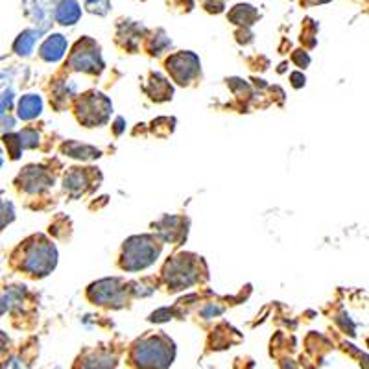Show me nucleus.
Returning a JSON list of instances; mask_svg holds the SVG:
<instances>
[{
	"mask_svg": "<svg viewBox=\"0 0 369 369\" xmlns=\"http://www.w3.org/2000/svg\"><path fill=\"white\" fill-rule=\"evenodd\" d=\"M118 366V351L113 347H94L87 349L78 357L72 369H116Z\"/></svg>",
	"mask_w": 369,
	"mask_h": 369,
	"instance_id": "obj_7",
	"label": "nucleus"
},
{
	"mask_svg": "<svg viewBox=\"0 0 369 369\" xmlns=\"http://www.w3.org/2000/svg\"><path fill=\"white\" fill-rule=\"evenodd\" d=\"M65 151H69L70 157H78V159H91V157H98V150H94L91 146H80L78 143L65 146Z\"/></svg>",
	"mask_w": 369,
	"mask_h": 369,
	"instance_id": "obj_15",
	"label": "nucleus"
},
{
	"mask_svg": "<svg viewBox=\"0 0 369 369\" xmlns=\"http://www.w3.org/2000/svg\"><path fill=\"white\" fill-rule=\"evenodd\" d=\"M292 81H294V87H301L303 83H305V76H301V74H292Z\"/></svg>",
	"mask_w": 369,
	"mask_h": 369,
	"instance_id": "obj_20",
	"label": "nucleus"
},
{
	"mask_svg": "<svg viewBox=\"0 0 369 369\" xmlns=\"http://www.w3.org/2000/svg\"><path fill=\"white\" fill-rule=\"evenodd\" d=\"M220 312H222V308H218V306L211 305V306H209V308H205V310H203L202 314L205 317H213V316H216V314H220Z\"/></svg>",
	"mask_w": 369,
	"mask_h": 369,
	"instance_id": "obj_18",
	"label": "nucleus"
},
{
	"mask_svg": "<svg viewBox=\"0 0 369 369\" xmlns=\"http://www.w3.org/2000/svg\"><path fill=\"white\" fill-rule=\"evenodd\" d=\"M167 69L173 76V80L181 83V85H184V83H189V80H192L200 72V61H198L194 54L181 52L168 59Z\"/></svg>",
	"mask_w": 369,
	"mask_h": 369,
	"instance_id": "obj_9",
	"label": "nucleus"
},
{
	"mask_svg": "<svg viewBox=\"0 0 369 369\" xmlns=\"http://www.w3.org/2000/svg\"><path fill=\"white\" fill-rule=\"evenodd\" d=\"M159 251L161 246L151 237H133L124 244L120 266L127 271L145 270L156 262Z\"/></svg>",
	"mask_w": 369,
	"mask_h": 369,
	"instance_id": "obj_2",
	"label": "nucleus"
},
{
	"mask_svg": "<svg viewBox=\"0 0 369 369\" xmlns=\"http://www.w3.org/2000/svg\"><path fill=\"white\" fill-rule=\"evenodd\" d=\"M0 165H2V157H0Z\"/></svg>",
	"mask_w": 369,
	"mask_h": 369,
	"instance_id": "obj_21",
	"label": "nucleus"
},
{
	"mask_svg": "<svg viewBox=\"0 0 369 369\" xmlns=\"http://www.w3.org/2000/svg\"><path fill=\"white\" fill-rule=\"evenodd\" d=\"M176 357L173 341L167 335H145L131 344L127 363L133 369H168Z\"/></svg>",
	"mask_w": 369,
	"mask_h": 369,
	"instance_id": "obj_1",
	"label": "nucleus"
},
{
	"mask_svg": "<svg viewBox=\"0 0 369 369\" xmlns=\"http://www.w3.org/2000/svg\"><path fill=\"white\" fill-rule=\"evenodd\" d=\"M37 39H39V32H35V30H26V32H23V34L19 35L13 48H15V52H17L19 56H24V58H26V56H30L32 50H34V45Z\"/></svg>",
	"mask_w": 369,
	"mask_h": 369,
	"instance_id": "obj_13",
	"label": "nucleus"
},
{
	"mask_svg": "<svg viewBox=\"0 0 369 369\" xmlns=\"http://www.w3.org/2000/svg\"><path fill=\"white\" fill-rule=\"evenodd\" d=\"M89 12L98 13V15H104L109 10V0H85Z\"/></svg>",
	"mask_w": 369,
	"mask_h": 369,
	"instance_id": "obj_16",
	"label": "nucleus"
},
{
	"mask_svg": "<svg viewBox=\"0 0 369 369\" xmlns=\"http://www.w3.org/2000/svg\"><path fill=\"white\" fill-rule=\"evenodd\" d=\"M196 266L191 260V257H179V259L168 262L165 268V277H167L168 286L172 290H181L189 284L196 283Z\"/></svg>",
	"mask_w": 369,
	"mask_h": 369,
	"instance_id": "obj_6",
	"label": "nucleus"
},
{
	"mask_svg": "<svg viewBox=\"0 0 369 369\" xmlns=\"http://www.w3.org/2000/svg\"><path fill=\"white\" fill-rule=\"evenodd\" d=\"M70 67L74 70H81V72H89V74L100 72L104 63L100 59L98 46L89 39H85L83 43L80 41L70 56Z\"/></svg>",
	"mask_w": 369,
	"mask_h": 369,
	"instance_id": "obj_5",
	"label": "nucleus"
},
{
	"mask_svg": "<svg viewBox=\"0 0 369 369\" xmlns=\"http://www.w3.org/2000/svg\"><path fill=\"white\" fill-rule=\"evenodd\" d=\"M65 50H67V39H65L63 35H50L48 39L43 43V46H41L39 50V56L45 61H50V63H54V61H59V59L65 56Z\"/></svg>",
	"mask_w": 369,
	"mask_h": 369,
	"instance_id": "obj_10",
	"label": "nucleus"
},
{
	"mask_svg": "<svg viewBox=\"0 0 369 369\" xmlns=\"http://www.w3.org/2000/svg\"><path fill=\"white\" fill-rule=\"evenodd\" d=\"M34 246L26 248L24 255V270L30 271L32 275H46L54 270L56 266V248L52 244L46 242L43 237L34 238Z\"/></svg>",
	"mask_w": 369,
	"mask_h": 369,
	"instance_id": "obj_3",
	"label": "nucleus"
},
{
	"mask_svg": "<svg viewBox=\"0 0 369 369\" xmlns=\"http://www.w3.org/2000/svg\"><path fill=\"white\" fill-rule=\"evenodd\" d=\"M8 358H10V340H8V336L0 330V369L6 366Z\"/></svg>",
	"mask_w": 369,
	"mask_h": 369,
	"instance_id": "obj_17",
	"label": "nucleus"
},
{
	"mask_svg": "<svg viewBox=\"0 0 369 369\" xmlns=\"http://www.w3.org/2000/svg\"><path fill=\"white\" fill-rule=\"evenodd\" d=\"M41 109H43V102L37 94H26L19 102V116L23 120H32L35 116H39Z\"/></svg>",
	"mask_w": 369,
	"mask_h": 369,
	"instance_id": "obj_12",
	"label": "nucleus"
},
{
	"mask_svg": "<svg viewBox=\"0 0 369 369\" xmlns=\"http://www.w3.org/2000/svg\"><path fill=\"white\" fill-rule=\"evenodd\" d=\"M124 295H126V288H122L118 279H105L89 288V297L94 305L122 306Z\"/></svg>",
	"mask_w": 369,
	"mask_h": 369,
	"instance_id": "obj_8",
	"label": "nucleus"
},
{
	"mask_svg": "<svg viewBox=\"0 0 369 369\" xmlns=\"http://www.w3.org/2000/svg\"><path fill=\"white\" fill-rule=\"evenodd\" d=\"M237 362L238 363L235 369H253V360H251V358H248V360H246L248 363H244V358H238Z\"/></svg>",
	"mask_w": 369,
	"mask_h": 369,
	"instance_id": "obj_19",
	"label": "nucleus"
},
{
	"mask_svg": "<svg viewBox=\"0 0 369 369\" xmlns=\"http://www.w3.org/2000/svg\"><path fill=\"white\" fill-rule=\"evenodd\" d=\"M229 17L237 24H246V26H249V24H253L255 19L259 17V13H257V10H253V6H249V4H238V6L231 12Z\"/></svg>",
	"mask_w": 369,
	"mask_h": 369,
	"instance_id": "obj_14",
	"label": "nucleus"
},
{
	"mask_svg": "<svg viewBox=\"0 0 369 369\" xmlns=\"http://www.w3.org/2000/svg\"><path fill=\"white\" fill-rule=\"evenodd\" d=\"M78 113H80V122L87 124L89 127L96 126L100 122H104L111 113V102L104 94L91 92L80 100Z\"/></svg>",
	"mask_w": 369,
	"mask_h": 369,
	"instance_id": "obj_4",
	"label": "nucleus"
},
{
	"mask_svg": "<svg viewBox=\"0 0 369 369\" xmlns=\"http://www.w3.org/2000/svg\"><path fill=\"white\" fill-rule=\"evenodd\" d=\"M81 8L76 0H63L56 10V21L63 26H72L80 21Z\"/></svg>",
	"mask_w": 369,
	"mask_h": 369,
	"instance_id": "obj_11",
	"label": "nucleus"
}]
</instances>
